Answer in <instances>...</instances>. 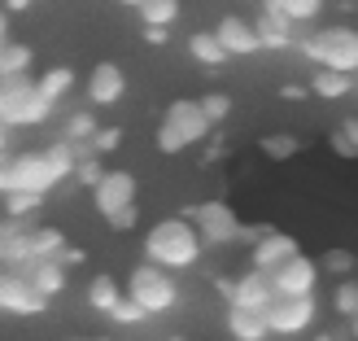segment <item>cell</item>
Masks as SVG:
<instances>
[{
  "label": "cell",
  "mask_w": 358,
  "mask_h": 341,
  "mask_svg": "<svg viewBox=\"0 0 358 341\" xmlns=\"http://www.w3.org/2000/svg\"><path fill=\"white\" fill-rule=\"evenodd\" d=\"M201 237H196L192 219L184 214H171V219H157L145 232V263L166 267V272H188V267L201 263Z\"/></svg>",
  "instance_id": "6da1fadb"
},
{
  "label": "cell",
  "mask_w": 358,
  "mask_h": 341,
  "mask_svg": "<svg viewBox=\"0 0 358 341\" xmlns=\"http://www.w3.org/2000/svg\"><path fill=\"white\" fill-rule=\"evenodd\" d=\"M297 48H301V57L315 62L319 70H341V75H354L358 70V31L345 27V22L297 35Z\"/></svg>",
  "instance_id": "7a4b0ae2"
},
{
  "label": "cell",
  "mask_w": 358,
  "mask_h": 341,
  "mask_svg": "<svg viewBox=\"0 0 358 341\" xmlns=\"http://www.w3.org/2000/svg\"><path fill=\"white\" fill-rule=\"evenodd\" d=\"M210 132H214V127L206 123L201 105H196L192 97H179V101L166 105L162 123H157V153L175 158V153H184V149H192V145H201V140H210Z\"/></svg>",
  "instance_id": "3957f363"
},
{
  "label": "cell",
  "mask_w": 358,
  "mask_h": 341,
  "mask_svg": "<svg viewBox=\"0 0 358 341\" xmlns=\"http://www.w3.org/2000/svg\"><path fill=\"white\" fill-rule=\"evenodd\" d=\"M57 105L44 101L35 92V79L22 75V79H0V123H5L9 132L17 127H40V123L52 118Z\"/></svg>",
  "instance_id": "277c9868"
},
{
  "label": "cell",
  "mask_w": 358,
  "mask_h": 341,
  "mask_svg": "<svg viewBox=\"0 0 358 341\" xmlns=\"http://www.w3.org/2000/svg\"><path fill=\"white\" fill-rule=\"evenodd\" d=\"M127 298L149 319L166 315V311H175V302H179V280H175V272H166V267L140 263V267H131V276H127Z\"/></svg>",
  "instance_id": "5b68a950"
},
{
  "label": "cell",
  "mask_w": 358,
  "mask_h": 341,
  "mask_svg": "<svg viewBox=\"0 0 358 341\" xmlns=\"http://www.w3.org/2000/svg\"><path fill=\"white\" fill-rule=\"evenodd\" d=\"M184 219H192V228H196V237H201L206 249H223V245L245 241V223L236 219V210L227 202H219V197H214V202H201V206H188Z\"/></svg>",
  "instance_id": "8992f818"
},
{
  "label": "cell",
  "mask_w": 358,
  "mask_h": 341,
  "mask_svg": "<svg viewBox=\"0 0 358 341\" xmlns=\"http://www.w3.org/2000/svg\"><path fill=\"white\" fill-rule=\"evenodd\" d=\"M262 315H266L271 337H301V333L315 328L319 302H315V293L310 298H271V307H266Z\"/></svg>",
  "instance_id": "52a82bcc"
},
{
  "label": "cell",
  "mask_w": 358,
  "mask_h": 341,
  "mask_svg": "<svg viewBox=\"0 0 358 341\" xmlns=\"http://www.w3.org/2000/svg\"><path fill=\"white\" fill-rule=\"evenodd\" d=\"M13 162V193H35V197H48L52 188L62 184L57 167L44 149H27V153H9Z\"/></svg>",
  "instance_id": "ba28073f"
},
{
  "label": "cell",
  "mask_w": 358,
  "mask_h": 341,
  "mask_svg": "<svg viewBox=\"0 0 358 341\" xmlns=\"http://www.w3.org/2000/svg\"><path fill=\"white\" fill-rule=\"evenodd\" d=\"M266 280H271L275 298H310L319 289V263L297 249L289 263H280L275 272H266Z\"/></svg>",
  "instance_id": "9c48e42d"
},
{
  "label": "cell",
  "mask_w": 358,
  "mask_h": 341,
  "mask_svg": "<svg viewBox=\"0 0 358 341\" xmlns=\"http://www.w3.org/2000/svg\"><path fill=\"white\" fill-rule=\"evenodd\" d=\"M136 193H140V184H136L131 171H105L96 184H92V206H96L101 219H110L114 210L136 206Z\"/></svg>",
  "instance_id": "30bf717a"
},
{
  "label": "cell",
  "mask_w": 358,
  "mask_h": 341,
  "mask_svg": "<svg viewBox=\"0 0 358 341\" xmlns=\"http://www.w3.org/2000/svg\"><path fill=\"white\" fill-rule=\"evenodd\" d=\"M297 249H301L297 237H289V232H280V228H262L254 237V245H249V267L266 276V272H275L280 263H289Z\"/></svg>",
  "instance_id": "8fae6325"
},
{
  "label": "cell",
  "mask_w": 358,
  "mask_h": 341,
  "mask_svg": "<svg viewBox=\"0 0 358 341\" xmlns=\"http://www.w3.org/2000/svg\"><path fill=\"white\" fill-rule=\"evenodd\" d=\"M0 311H5V315H44L48 302L31 289L22 272L0 267Z\"/></svg>",
  "instance_id": "7c38bea8"
},
{
  "label": "cell",
  "mask_w": 358,
  "mask_h": 341,
  "mask_svg": "<svg viewBox=\"0 0 358 341\" xmlns=\"http://www.w3.org/2000/svg\"><path fill=\"white\" fill-rule=\"evenodd\" d=\"M254 31H258V44L262 53H284V48H297V27L284 18L271 0L258 5V18H254Z\"/></svg>",
  "instance_id": "4fadbf2b"
},
{
  "label": "cell",
  "mask_w": 358,
  "mask_h": 341,
  "mask_svg": "<svg viewBox=\"0 0 358 341\" xmlns=\"http://www.w3.org/2000/svg\"><path fill=\"white\" fill-rule=\"evenodd\" d=\"M122 97H127V70L118 62H96L92 75H87V101L105 110V105H118Z\"/></svg>",
  "instance_id": "5bb4252c"
},
{
  "label": "cell",
  "mask_w": 358,
  "mask_h": 341,
  "mask_svg": "<svg viewBox=\"0 0 358 341\" xmlns=\"http://www.w3.org/2000/svg\"><path fill=\"white\" fill-rule=\"evenodd\" d=\"M214 35H219V44L227 48V57H254V53H262L254 22L241 18V13H223L219 27H214Z\"/></svg>",
  "instance_id": "9a60e30c"
},
{
  "label": "cell",
  "mask_w": 358,
  "mask_h": 341,
  "mask_svg": "<svg viewBox=\"0 0 358 341\" xmlns=\"http://www.w3.org/2000/svg\"><path fill=\"white\" fill-rule=\"evenodd\" d=\"M271 280H266L262 272H254V267H249V272H241V276H231V289H227V307H249V311H266L271 307Z\"/></svg>",
  "instance_id": "2e32d148"
},
{
  "label": "cell",
  "mask_w": 358,
  "mask_h": 341,
  "mask_svg": "<svg viewBox=\"0 0 358 341\" xmlns=\"http://www.w3.org/2000/svg\"><path fill=\"white\" fill-rule=\"evenodd\" d=\"M223 324H227V337H231V341H271V328H266V315H262V311L227 307Z\"/></svg>",
  "instance_id": "e0dca14e"
},
{
  "label": "cell",
  "mask_w": 358,
  "mask_h": 341,
  "mask_svg": "<svg viewBox=\"0 0 358 341\" xmlns=\"http://www.w3.org/2000/svg\"><path fill=\"white\" fill-rule=\"evenodd\" d=\"M22 276H27V284H31V289L40 293L44 302H52V298H62V293H66V267H62L57 258H40V263H31Z\"/></svg>",
  "instance_id": "ac0fdd59"
},
{
  "label": "cell",
  "mask_w": 358,
  "mask_h": 341,
  "mask_svg": "<svg viewBox=\"0 0 358 341\" xmlns=\"http://www.w3.org/2000/svg\"><path fill=\"white\" fill-rule=\"evenodd\" d=\"M188 57L196 66H206V70H219V66H227V48L219 44L214 31H192L188 35Z\"/></svg>",
  "instance_id": "d6986e66"
},
{
  "label": "cell",
  "mask_w": 358,
  "mask_h": 341,
  "mask_svg": "<svg viewBox=\"0 0 358 341\" xmlns=\"http://www.w3.org/2000/svg\"><path fill=\"white\" fill-rule=\"evenodd\" d=\"M35 92H40L44 101H52V105H62L70 92H75V70H70V66H52V70H44V75L35 79Z\"/></svg>",
  "instance_id": "ffe728a7"
},
{
  "label": "cell",
  "mask_w": 358,
  "mask_h": 341,
  "mask_svg": "<svg viewBox=\"0 0 358 341\" xmlns=\"http://www.w3.org/2000/svg\"><path fill=\"white\" fill-rule=\"evenodd\" d=\"M310 92L324 101H341L354 92V75H341V70H315L310 75Z\"/></svg>",
  "instance_id": "44dd1931"
},
{
  "label": "cell",
  "mask_w": 358,
  "mask_h": 341,
  "mask_svg": "<svg viewBox=\"0 0 358 341\" xmlns=\"http://www.w3.org/2000/svg\"><path fill=\"white\" fill-rule=\"evenodd\" d=\"M118 298H122V284L114 276H92L87 280V307H92L96 315H110Z\"/></svg>",
  "instance_id": "7402d4cb"
},
{
  "label": "cell",
  "mask_w": 358,
  "mask_h": 341,
  "mask_svg": "<svg viewBox=\"0 0 358 341\" xmlns=\"http://www.w3.org/2000/svg\"><path fill=\"white\" fill-rule=\"evenodd\" d=\"M31 70V48L17 40H0V79H22Z\"/></svg>",
  "instance_id": "603a6c76"
},
{
  "label": "cell",
  "mask_w": 358,
  "mask_h": 341,
  "mask_svg": "<svg viewBox=\"0 0 358 341\" xmlns=\"http://www.w3.org/2000/svg\"><path fill=\"white\" fill-rule=\"evenodd\" d=\"M96 136V114L92 110H75L66 118V127H62V140H70L79 153H87V140Z\"/></svg>",
  "instance_id": "cb8c5ba5"
},
{
  "label": "cell",
  "mask_w": 358,
  "mask_h": 341,
  "mask_svg": "<svg viewBox=\"0 0 358 341\" xmlns=\"http://www.w3.org/2000/svg\"><path fill=\"white\" fill-rule=\"evenodd\" d=\"M319 263V272H328L332 280H350L354 272H358V258H354V249H345V245H332L324 258H315Z\"/></svg>",
  "instance_id": "d4e9b609"
},
{
  "label": "cell",
  "mask_w": 358,
  "mask_h": 341,
  "mask_svg": "<svg viewBox=\"0 0 358 341\" xmlns=\"http://www.w3.org/2000/svg\"><path fill=\"white\" fill-rule=\"evenodd\" d=\"M66 245L70 241H66L62 228H31V254H35V263H40V258H57Z\"/></svg>",
  "instance_id": "484cf974"
},
{
  "label": "cell",
  "mask_w": 358,
  "mask_h": 341,
  "mask_svg": "<svg viewBox=\"0 0 358 341\" xmlns=\"http://www.w3.org/2000/svg\"><path fill=\"white\" fill-rule=\"evenodd\" d=\"M140 22L145 27H175L179 22V0H140Z\"/></svg>",
  "instance_id": "4316f807"
},
{
  "label": "cell",
  "mask_w": 358,
  "mask_h": 341,
  "mask_svg": "<svg viewBox=\"0 0 358 341\" xmlns=\"http://www.w3.org/2000/svg\"><path fill=\"white\" fill-rule=\"evenodd\" d=\"M258 149L271 158V162H289V158L301 153V140H297L293 132H271V136H262V140H258Z\"/></svg>",
  "instance_id": "83f0119b"
},
{
  "label": "cell",
  "mask_w": 358,
  "mask_h": 341,
  "mask_svg": "<svg viewBox=\"0 0 358 341\" xmlns=\"http://www.w3.org/2000/svg\"><path fill=\"white\" fill-rule=\"evenodd\" d=\"M271 5H275L284 18H289L293 27H306V22H315V18L324 13L328 0H271Z\"/></svg>",
  "instance_id": "f1b7e54d"
},
{
  "label": "cell",
  "mask_w": 358,
  "mask_h": 341,
  "mask_svg": "<svg viewBox=\"0 0 358 341\" xmlns=\"http://www.w3.org/2000/svg\"><path fill=\"white\" fill-rule=\"evenodd\" d=\"M196 105H201V114H206L210 127H219V123H227V118H231V105H236V101H231L227 92H206Z\"/></svg>",
  "instance_id": "f546056e"
},
{
  "label": "cell",
  "mask_w": 358,
  "mask_h": 341,
  "mask_svg": "<svg viewBox=\"0 0 358 341\" xmlns=\"http://www.w3.org/2000/svg\"><path fill=\"white\" fill-rule=\"evenodd\" d=\"M332 311H336V315H345V319L358 315V280H341V284H336V293H332Z\"/></svg>",
  "instance_id": "4dcf8cb0"
},
{
  "label": "cell",
  "mask_w": 358,
  "mask_h": 341,
  "mask_svg": "<svg viewBox=\"0 0 358 341\" xmlns=\"http://www.w3.org/2000/svg\"><path fill=\"white\" fill-rule=\"evenodd\" d=\"M44 197H35V193H5V214L9 219H31L35 210H40Z\"/></svg>",
  "instance_id": "1f68e13d"
},
{
  "label": "cell",
  "mask_w": 358,
  "mask_h": 341,
  "mask_svg": "<svg viewBox=\"0 0 358 341\" xmlns=\"http://www.w3.org/2000/svg\"><path fill=\"white\" fill-rule=\"evenodd\" d=\"M101 175H105V167H101V158H96V153H79L75 171H70V179H75V184H83V188H92Z\"/></svg>",
  "instance_id": "d6a6232c"
},
{
  "label": "cell",
  "mask_w": 358,
  "mask_h": 341,
  "mask_svg": "<svg viewBox=\"0 0 358 341\" xmlns=\"http://www.w3.org/2000/svg\"><path fill=\"white\" fill-rule=\"evenodd\" d=\"M110 319H114V324H122V328H136V324H145L149 315L140 311V307H136V302H131L127 293H122V298L114 302V311H110Z\"/></svg>",
  "instance_id": "836d02e7"
},
{
  "label": "cell",
  "mask_w": 358,
  "mask_h": 341,
  "mask_svg": "<svg viewBox=\"0 0 358 341\" xmlns=\"http://www.w3.org/2000/svg\"><path fill=\"white\" fill-rule=\"evenodd\" d=\"M118 145H122V132H118V127H96V136L87 140V153L105 158V153H114Z\"/></svg>",
  "instance_id": "e575fe53"
},
{
  "label": "cell",
  "mask_w": 358,
  "mask_h": 341,
  "mask_svg": "<svg viewBox=\"0 0 358 341\" xmlns=\"http://www.w3.org/2000/svg\"><path fill=\"white\" fill-rule=\"evenodd\" d=\"M105 223H110L114 232H131V228L140 223V210H136V206H122V210H114V214H110Z\"/></svg>",
  "instance_id": "d590c367"
},
{
  "label": "cell",
  "mask_w": 358,
  "mask_h": 341,
  "mask_svg": "<svg viewBox=\"0 0 358 341\" xmlns=\"http://www.w3.org/2000/svg\"><path fill=\"white\" fill-rule=\"evenodd\" d=\"M145 44H153V48L171 44V27H145Z\"/></svg>",
  "instance_id": "8d00e7d4"
},
{
  "label": "cell",
  "mask_w": 358,
  "mask_h": 341,
  "mask_svg": "<svg viewBox=\"0 0 358 341\" xmlns=\"http://www.w3.org/2000/svg\"><path fill=\"white\" fill-rule=\"evenodd\" d=\"M13 193V162H9V153L0 158V197Z\"/></svg>",
  "instance_id": "74e56055"
},
{
  "label": "cell",
  "mask_w": 358,
  "mask_h": 341,
  "mask_svg": "<svg viewBox=\"0 0 358 341\" xmlns=\"http://www.w3.org/2000/svg\"><path fill=\"white\" fill-rule=\"evenodd\" d=\"M341 136H345V145H350L354 158H358V118H345V123H341Z\"/></svg>",
  "instance_id": "f35d334b"
},
{
  "label": "cell",
  "mask_w": 358,
  "mask_h": 341,
  "mask_svg": "<svg viewBox=\"0 0 358 341\" xmlns=\"http://www.w3.org/2000/svg\"><path fill=\"white\" fill-rule=\"evenodd\" d=\"M83 258H87V254H83V249H75V245H66L62 254H57V263H62V267H79Z\"/></svg>",
  "instance_id": "ab89813d"
},
{
  "label": "cell",
  "mask_w": 358,
  "mask_h": 341,
  "mask_svg": "<svg viewBox=\"0 0 358 341\" xmlns=\"http://www.w3.org/2000/svg\"><path fill=\"white\" fill-rule=\"evenodd\" d=\"M306 92H310V88H301V83H284V97H289V101H301Z\"/></svg>",
  "instance_id": "60d3db41"
},
{
  "label": "cell",
  "mask_w": 358,
  "mask_h": 341,
  "mask_svg": "<svg viewBox=\"0 0 358 341\" xmlns=\"http://www.w3.org/2000/svg\"><path fill=\"white\" fill-rule=\"evenodd\" d=\"M9 145H13V132L5 127V123H0V158H5V153H9Z\"/></svg>",
  "instance_id": "b9f144b4"
},
{
  "label": "cell",
  "mask_w": 358,
  "mask_h": 341,
  "mask_svg": "<svg viewBox=\"0 0 358 341\" xmlns=\"http://www.w3.org/2000/svg\"><path fill=\"white\" fill-rule=\"evenodd\" d=\"M0 40H9V9H0Z\"/></svg>",
  "instance_id": "7bdbcfd3"
},
{
  "label": "cell",
  "mask_w": 358,
  "mask_h": 341,
  "mask_svg": "<svg viewBox=\"0 0 358 341\" xmlns=\"http://www.w3.org/2000/svg\"><path fill=\"white\" fill-rule=\"evenodd\" d=\"M5 9H9V13H22V9H31V0H9Z\"/></svg>",
  "instance_id": "ee69618b"
},
{
  "label": "cell",
  "mask_w": 358,
  "mask_h": 341,
  "mask_svg": "<svg viewBox=\"0 0 358 341\" xmlns=\"http://www.w3.org/2000/svg\"><path fill=\"white\" fill-rule=\"evenodd\" d=\"M350 337H354V341H358V315H354V319H350Z\"/></svg>",
  "instance_id": "f6af8a7d"
},
{
  "label": "cell",
  "mask_w": 358,
  "mask_h": 341,
  "mask_svg": "<svg viewBox=\"0 0 358 341\" xmlns=\"http://www.w3.org/2000/svg\"><path fill=\"white\" fill-rule=\"evenodd\" d=\"M118 5H127V9H140V0H118Z\"/></svg>",
  "instance_id": "bcb514c9"
},
{
  "label": "cell",
  "mask_w": 358,
  "mask_h": 341,
  "mask_svg": "<svg viewBox=\"0 0 358 341\" xmlns=\"http://www.w3.org/2000/svg\"><path fill=\"white\" fill-rule=\"evenodd\" d=\"M310 341H332V333H319V337H310Z\"/></svg>",
  "instance_id": "7dc6e473"
},
{
  "label": "cell",
  "mask_w": 358,
  "mask_h": 341,
  "mask_svg": "<svg viewBox=\"0 0 358 341\" xmlns=\"http://www.w3.org/2000/svg\"><path fill=\"white\" fill-rule=\"evenodd\" d=\"M79 341H110V337H79Z\"/></svg>",
  "instance_id": "c3c4849f"
},
{
  "label": "cell",
  "mask_w": 358,
  "mask_h": 341,
  "mask_svg": "<svg viewBox=\"0 0 358 341\" xmlns=\"http://www.w3.org/2000/svg\"><path fill=\"white\" fill-rule=\"evenodd\" d=\"M171 341H184V337H171Z\"/></svg>",
  "instance_id": "681fc988"
},
{
  "label": "cell",
  "mask_w": 358,
  "mask_h": 341,
  "mask_svg": "<svg viewBox=\"0 0 358 341\" xmlns=\"http://www.w3.org/2000/svg\"><path fill=\"white\" fill-rule=\"evenodd\" d=\"M0 241H5V232H0Z\"/></svg>",
  "instance_id": "f907efd6"
}]
</instances>
